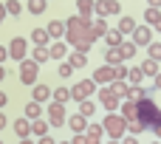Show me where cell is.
<instances>
[{
	"instance_id": "cell-9",
	"label": "cell",
	"mask_w": 161,
	"mask_h": 144,
	"mask_svg": "<svg viewBox=\"0 0 161 144\" xmlns=\"http://www.w3.org/2000/svg\"><path fill=\"white\" fill-rule=\"evenodd\" d=\"M91 79H93L96 85H102V88H105V85H110V82L116 79V68L102 65V68H96V71H93V76H91Z\"/></svg>"
},
{
	"instance_id": "cell-34",
	"label": "cell",
	"mask_w": 161,
	"mask_h": 144,
	"mask_svg": "<svg viewBox=\"0 0 161 144\" xmlns=\"http://www.w3.org/2000/svg\"><path fill=\"white\" fill-rule=\"evenodd\" d=\"M31 133L37 136V139H42V136H48V122H31Z\"/></svg>"
},
{
	"instance_id": "cell-44",
	"label": "cell",
	"mask_w": 161,
	"mask_h": 144,
	"mask_svg": "<svg viewBox=\"0 0 161 144\" xmlns=\"http://www.w3.org/2000/svg\"><path fill=\"white\" fill-rule=\"evenodd\" d=\"M37 144H57V141H54L51 136H42V139H40V141H37Z\"/></svg>"
},
{
	"instance_id": "cell-33",
	"label": "cell",
	"mask_w": 161,
	"mask_h": 144,
	"mask_svg": "<svg viewBox=\"0 0 161 144\" xmlns=\"http://www.w3.org/2000/svg\"><path fill=\"white\" fill-rule=\"evenodd\" d=\"M31 59H34L37 65H42V62L51 59V54H48V48H34V51H31Z\"/></svg>"
},
{
	"instance_id": "cell-28",
	"label": "cell",
	"mask_w": 161,
	"mask_h": 144,
	"mask_svg": "<svg viewBox=\"0 0 161 144\" xmlns=\"http://www.w3.org/2000/svg\"><path fill=\"white\" fill-rule=\"evenodd\" d=\"M91 28H93V37H96V40H99V37H105V34L110 31V28H108V23H105L102 17H99V20H93V23H91Z\"/></svg>"
},
{
	"instance_id": "cell-5",
	"label": "cell",
	"mask_w": 161,
	"mask_h": 144,
	"mask_svg": "<svg viewBox=\"0 0 161 144\" xmlns=\"http://www.w3.org/2000/svg\"><path fill=\"white\" fill-rule=\"evenodd\" d=\"M93 93H96V82L93 79H82V82H76L71 88V99H76V102H82V99H88Z\"/></svg>"
},
{
	"instance_id": "cell-56",
	"label": "cell",
	"mask_w": 161,
	"mask_h": 144,
	"mask_svg": "<svg viewBox=\"0 0 161 144\" xmlns=\"http://www.w3.org/2000/svg\"><path fill=\"white\" fill-rule=\"evenodd\" d=\"M108 144H122V141H116V139H110V141H108Z\"/></svg>"
},
{
	"instance_id": "cell-27",
	"label": "cell",
	"mask_w": 161,
	"mask_h": 144,
	"mask_svg": "<svg viewBox=\"0 0 161 144\" xmlns=\"http://www.w3.org/2000/svg\"><path fill=\"white\" fill-rule=\"evenodd\" d=\"M25 8L37 17V14H42V11L48 8V0H25Z\"/></svg>"
},
{
	"instance_id": "cell-31",
	"label": "cell",
	"mask_w": 161,
	"mask_h": 144,
	"mask_svg": "<svg viewBox=\"0 0 161 144\" xmlns=\"http://www.w3.org/2000/svg\"><path fill=\"white\" fill-rule=\"evenodd\" d=\"M158 20H161V11H158V8H150V6H147V8H144V25H156Z\"/></svg>"
},
{
	"instance_id": "cell-24",
	"label": "cell",
	"mask_w": 161,
	"mask_h": 144,
	"mask_svg": "<svg viewBox=\"0 0 161 144\" xmlns=\"http://www.w3.org/2000/svg\"><path fill=\"white\" fill-rule=\"evenodd\" d=\"M102 133H105L102 125H88V130H85V136H88L93 144H102Z\"/></svg>"
},
{
	"instance_id": "cell-14",
	"label": "cell",
	"mask_w": 161,
	"mask_h": 144,
	"mask_svg": "<svg viewBox=\"0 0 161 144\" xmlns=\"http://www.w3.org/2000/svg\"><path fill=\"white\" fill-rule=\"evenodd\" d=\"M119 108H122V113H119V116H122L125 122H136V119H139V108H136V102H127V99H125Z\"/></svg>"
},
{
	"instance_id": "cell-52",
	"label": "cell",
	"mask_w": 161,
	"mask_h": 144,
	"mask_svg": "<svg viewBox=\"0 0 161 144\" xmlns=\"http://www.w3.org/2000/svg\"><path fill=\"white\" fill-rule=\"evenodd\" d=\"M3 17H6V6L0 3V23H3Z\"/></svg>"
},
{
	"instance_id": "cell-25",
	"label": "cell",
	"mask_w": 161,
	"mask_h": 144,
	"mask_svg": "<svg viewBox=\"0 0 161 144\" xmlns=\"http://www.w3.org/2000/svg\"><path fill=\"white\" fill-rule=\"evenodd\" d=\"M139 68H142V74H144V76H158V62H156V59H150V57H147Z\"/></svg>"
},
{
	"instance_id": "cell-10",
	"label": "cell",
	"mask_w": 161,
	"mask_h": 144,
	"mask_svg": "<svg viewBox=\"0 0 161 144\" xmlns=\"http://www.w3.org/2000/svg\"><path fill=\"white\" fill-rule=\"evenodd\" d=\"M96 99H99V102H102V105H105V108H108L110 113H113V110L119 108V96H116V93H113L110 88H102V91L96 93Z\"/></svg>"
},
{
	"instance_id": "cell-47",
	"label": "cell",
	"mask_w": 161,
	"mask_h": 144,
	"mask_svg": "<svg viewBox=\"0 0 161 144\" xmlns=\"http://www.w3.org/2000/svg\"><path fill=\"white\" fill-rule=\"evenodd\" d=\"M6 125H8V119H6V116H3V113H0V130H3V127H6Z\"/></svg>"
},
{
	"instance_id": "cell-16",
	"label": "cell",
	"mask_w": 161,
	"mask_h": 144,
	"mask_svg": "<svg viewBox=\"0 0 161 144\" xmlns=\"http://www.w3.org/2000/svg\"><path fill=\"white\" fill-rule=\"evenodd\" d=\"M116 31H119L122 37H127V34H133V31H136V20H133L130 14H127V17H122V20H119V28H116Z\"/></svg>"
},
{
	"instance_id": "cell-8",
	"label": "cell",
	"mask_w": 161,
	"mask_h": 144,
	"mask_svg": "<svg viewBox=\"0 0 161 144\" xmlns=\"http://www.w3.org/2000/svg\"><path fill=\"white\" fill-rule=\"evenodd\" d=\"M93 11L105 20V17H110V14H119L122 6H119L116 0H93Z\"/></svg>"
},
{
	"instance_id": "cell-30",
	"label": "cell",
	"mask_w": 161,
	"mask_h": 144,
	"mask_svg": "<svg viewBox=\"0 0 161 144\" xmlns=\"http://www.w3.org/2000/svg\"><path fill=\"white\" fill-rule=\"evenodd\" d=\"M127 88H130V85H127V82H122V79H113V82H110V91H113L119 99H125V96H127Z\"/></svg>"
},
{
	"instance_id": "cell-1",
	"label": "cell",
	"mask_w": 161,
	"mask_h": 144,
	"mask_svg": "<svg viewBox=\"0 0 161 144\" xmlns=\"http://www.w3.org/2000/svg\"><path fill=\"white\" fill-rule=\"evenodd\" d=\"M136 108H139V122L144 125V130H156L161 125V110L150 96H144L142 102H136Z\"/></svg>"
},
{
	"instance_id": "cell-50",
	"label": "cell",
	"mask_w": 161,
	"mask_h": 144,
	"mask_svg": "<svg viewBox=\"0 0 161 144\" xmlns=\"http://www.w3.org/2000/svg\"><path fill=\"white\" fill-rule=\"evenodd\" d=\"M153 136H156V139H158V141H161V125H158V127H156V130H153Z\"/></svg>"
},
{
	"instance_id": "cell-53",
	"label": "cell",
	"mask_w": 161,
	"mask_h": 144,
	"mask_svg": "<svg viewBox=\"0 0 161 144\" xmlns=\"http://www.w3.org/2000/svg\"><path fill=\"white\" fill-rule=\"evenodd\" d=\"M20 144H37V141H31V139H20Z\"/></svg>"
},
{
	"instance_id": "cell-4",
	"label": "cell",
	"mask_w": 161,
	"mask_h": 144,
	"mask_svg": "<svg viewBox=\"0 0 161 144\" xmlns=\"http://www.w3.org/2000/svg\"><path fill=\"white\" fill-rule=\"evenodd\" d=\"M37 74H40V65L34 59H23L20 62V82L23 85H37Z\"/></svg>"
},
{
	"instance_id": "cell-15",
	"label": "cell",
	"mask_w": 161,
	"mask_h": 144,
	"mask_svg": "<svg viewBox=\"0 0 161 144\" xmlns=\"http://www.w3.org/2000/svg\"><path fill=\"white\" fill-rule=\"evenodd\" d=\"M45 31H48V37H54V40H59V37L65 34V20H51V23L45 25Z\"/></svg>"
},
{
	"instance_id": "cell-22",
	"label": "cell",
	"mask_w": 161,
	"mask_h": 144,
	"mask_svg": "<svg viewBox=\"0 0 161 144\" xmlns=\"http://www.w3.org/2000/svg\"><path fill=\"white\" fill-rule=\"evenodd\" d=\"M144 96H147V91H144L142 85H130V88H127V96H125V99H127V102H142Z\"/></svg>"
},
{
	"instance_id": "cell-29",
	"label": "cell",
	"mask_w": 161,
	"mask_h": 144,
	"mask_svg": "<svg viewBox=\"0 0 161 144\" xmlns=\"http://www.w3.org/2000/svg\"><path fill=\"white\" fill-rule=\"evenodd\" d=\"M105 42H108V48H119V45L125 42V37H122L119 31H108V34H105Z\"/></svg>"
},
{
	"instance_id": "cell-45",
	"label": "cell",
	"mask_w": 161,
	"mask_h": 144,
	"mask_svg": "<svg viewBox=\"0 0 161 144\" xmlns=\"http://www.w3.org/2000/svg\"><path fill=\"white\" fill-rule=\"evenodd\" d=\"M6 57H8V48H3V45H0V62H3Z\"/></svg>"
},
{
	"instance_id": "cell-57",
	"label": "cell",
	"mask_w": 161,
	"mask_h": 144,
	"mask_svg": "<svg viewBox=\"0 0 161 144\" xmlns=\"http://www.w3.org/2000/svg\"><path fill=\"white\" fill-rule=\"evenodd\" d=\"M57 144H71V141H57Z\"/></svg>"
},
{
	"instance_id": "cell-39",
	"label": "cell",
	"mask_w": 161,
	"mask_h": 144,
	"mask_svg": "<svg viewBox=\"0 0 161 144\" xmlns=\"http://www.w3.org/2000/svg\"><path fill=\"white\" fill-rule=\"evenodd\" d=\"M127 74H130V68H127V62H122V65H116V79H122V82H127Z\"/></svg>"
},
{
	"instance_id": "cell-38",
	"label": "cell",
	"mask_w": 161,
	"mask_h": 144,
	"mask_svg": "<svg viewBox=\"0 0 161 144\" xmlns=\"http://www.w3.org/2000/svg\"><path fill=\"white\" fill-rule=\"evenodd\" d=\"M147 51H150V59L161 62V42H150V45H147Z\"/></svg>"
},
{
	"instance_id": "cell-36",
	"label": "cell",
	"mask_w": 161,
	"mask_h": 144,
	"mask_svg": "<svg viewBox=\"0 0 161 144\" xmlns=\"http://www.w3.org/2000/svg\"><path fill=\"white\" fill-rule=\"evenodd\" d=\"M51 96H54V102H59V105H65V102L71 99V88H57V91H54Z\"/></svg>"
},
{
	"instance_id": "cell-26",
	"label": "cell",
	"mask_w": 161,
	"mask_h": 144,
	"mask_svg": "<svg viewBox=\"0 0 161 144\" xmlns=\"http://www.w3.org/2000/svg\"><path fill=\"white\" fill-rule=\"evenodd\" d=\"M14 133H17L20 139H28V136H31V122H28V119L14 122Z\"/></svg>"
},
{
	"instance_id": "cell-41",
	"label": "cell",
	"mask_w": 161,
	"mask_h": 144,
	"mask_svg": "<svg viewBox=\"0 0 161 144\" xmlns=\"http://www.w3.org/2000/svg\"><path fill=\"white\" fill-rule=\"evenodd\" d=\"M127 130H130V133L136 136V133H142V130H144V125H142V122L136 119V122H127Z\"/></svg>"
},
{
	"instance_id": "cell-48",
	"label": "cell",
	"mask_w": 161,
	"mask_h": 144,
	"mask_svg": "<svg viewBox=\"0 0 161 144\" xmlns=\"http://www.w3.org/2000/svg\"><path fill=\"white\" fill-rule=\"evenodd\" d=\"M150 8H161V0H150Z\"/></svg>"
},
{
	"instance_id": "cell-12",
	"label": "cell",
	"mask_w": 161,
	"mask_h": 144,
	"mask_svg": "<svg viewBox=\"0 0 161 144\" xmlns=\"http://www.w3.org/2000/svg\"><path fill=\"white\" fill-rule=\"evenodd\" d=\"M48 54H51V59H57V62L68 59V42H62V40L51 42V45H48Z\"/></svg>"
},
{
	"instance_id": "cell-42",
	"label": "cell",
	"mask_w": 161,
	"mask_h": 144,
	"mask_svg": "<svg viewBox=\"0 0 161 144\" xmlns=\"http://www.w3.org/2000/svg\"><path fill=\"white\" fill-rule=\"evenodd\" d=\"M71 144H93V141H91V139H88L85 133H76V136L71 139Z\"/></svg>"
},
{
	"instance_id": "cell-6",
	"label": "cell",
	"mask_w": 161,
	"mask_h": 144,
	"mask_svg": "<svg viewBox=\"0 0 161 144\" xmlns=\"http://www.w3.org/2000/svg\"><path fill=\"white\" fill-rule=\"evenodd\" d=\"M48 125H51V127H62V125H68L65 105H59V102H51V105H48Z\"/></svg>"
},
{
	"instance_id": "cell-46",
	"label": "cell",
	"mask_w": 161,
	"mask_h": 144,
	"mask_svg": "<svg viewBox=\"0 0 161 144\" xmlns=\"http://www.w3.org/2000/svg\"><path fill=\"white\" fill-rule=\"evenodd\" d=\"M6 102H8V96H6V93H3V91H0V108H3V105H6Z\"/></svg>"
},
{
	"instance_id": "cell-51",
	"label": "cell",
	"mask_w": 161,
	"mask_h": 144,
	"mask_svg": "<svg viewBox=\"0 0 161 144\" xmlns=\"http://www.w3.org/2000/svg\"><path fill=\"white\" fill-rule=\"evenodd\" d=\"M156 91H161V71H158V76H156Z\"/></svg>"
},
{
	"instance_id": "cell-3",
	"label": "cell",
	"mask_w": 161,
	"mask_h": 144,
	"mask_svg": "<svg viewBox=\"0 0 161 144\" xmlns=\"http://www.w3.org/2000/svg\"><path fill=\"white\" fill-rule=\"evenodd\" d=\"M102 127H105V133H108L110 139H116V141H119V139L127 133V122H125L119 113H108V116H105V125H102Z\"/></svg>"
},
{
	"instance_id": "cell-55",
	"label": "cell",
	"mask_w": 161,
	"mask_h": 144,
	"mask_svg": "<svg viewBox=\"0 0 161 144\" xmlns=\"http://www.w3.org/2000/svg\"><path fill=\"white\" fill-rule=\"evenodd\" d=\"M153 28H156V31H161V20H158V23H156V25H153Z\"/></svg>"
},
{
	"instance_id": "cell-23",
	"label": "cell",
	"mask_w": 161,
	"mask_h": 144,
	"mask_svg": "<svg viewBox=\"0 0 161 144\" xmlns=\"http://www.w3.org/2000/svg\"><path fill=\"white\" fill-rule=\"evenodd\" d=\"M76 8H79V17L82 20H91V14H93V0H76ZM93 23V20H91Z\"/></svg>"
},
{
	"instance_id": "cell-35",
	"label": "cell",
	"mask_w": 161,
	"mask_h": 144,
	"mask_svg": "<svg viewBox=\"0 0 161 144\" xmlns=\"http://www.w3.org/2000/svg\"><path fill=\"white\" fill-rule=\"evenodd\" d=\"M3 6H6V14H11V17H20V14H23V6H20V0H6Z\"/></svg>"
},
{
	"instance_id": "cell-11",
	"label": "cell",
	"mask_w": 161,
	"mask_h": 144,
	"mask_svg": "<svg viewBox=\"0 0 161 144\" xmlns=\"http://www.w3.org/2000/svg\"><path fill=\"white\" fill-rule=\"evenodd\" d=\"M133 42H136V48H139V45H150V42H153V31H150V25H136V31H133Z\"/></svg>"
},
{
	"instance_id": "cell-7",
	"label": "cell",
	"mask_w": 161,
	"mask_h": 144,
	"mask_svg": "<svg viewBox=\"0 0 161 144\" xmlns=\"http://www.w3.org/2000/svg\"><path fill=\"white\" fill-rule=\"evenodd\" d=\"M25 54H28V42H25L23 37H14V40L8 42V57H11L14 62H23Z\"/></svg>"
},
{
	"instance_id": "cell-54",
	"label": "cell",
	"mask_w": 161,
	"mask_h": 144,
	"mask_svg": "<svg viewBox=\"0 0 161 144\" xmlns=\"http://www.w3.org/2000/svg\"><path fill=\"white\" fill-rule=\"evenodd\" d=\"M3 79H6V71H3V65H0V82H3Z\"/></svg>"
},
{
	"instance_id": "cell-43",
	"label": "cell",
	"mask_w": 161,
	"mask_h": 144,
	"mask_svg": "<svg viewBox=\"0 0 161 144\" xmlns=\"http://www.w3.org/2000/svg\"><path fill=\"white\" fill-rule=\"evenodd\" d=\"M71 74H74V68L68 62H59V76H71Z\"/></svg>"
},
{
	"instance_id": "cell-17",
	"label": "cell",
	"mask_w": 161,
	"mask_h": 144,
	"mask_svg": "<svg viewBox=\"0 0 161 144\" xmlns=\"http://www.w3.org/2000/svg\"><path fill=\"white\" fill-rule=\"evenodd\" d=\"M125 62V57H122V51L119 48H108V54H105V65H110V68H116V65H122Z\"/></svg>"
},
{
	"instance_id": "cell-40",
	"label": "cell",
	"mask_w": 161,
	"mask_h": 144,
	"mask_svg": "<svg viewBox=\"0 0 161 144\" xmlns=\"http://www.w3.org/2000/svg\"><path fill=\"white\" fill-rule=\"evenodd\" d=\"M127 79H130L133 85H139V82L144 79V74H142V68H130V74H127Z\"/></svg>"
},
{
	"instance_id": "cell-59",
	"label": "cell",
	"mask_w": 161,
	"mask_h": 144,
	"mask_svg": "<svg viewBox=\"0 0 161 144\" xmlns=\"http://www.w3.org/2000/svg\"><path fill=\"white\" fill-rule=\"evenodd\" d=\"M0 144H3V141H0Z\"/></svg>"
},
{
	"instance_id": "cell-20",
	"label": "cell",
	"mask_w": 161,
	"mask_h": 144,
	"mask_svg": "<svg viewBox=\"0 0 161 144\" xmlns=\"http://www.w3.org/2000/svg\"><path fill=\"white\" fill-rule=\"evenodd\" d=\"M68 125H71V130H74V133H85V130H88V119H85L82 113L71 116V119H68Z\"/></svg>"
},
{
	"instance_id": "cell-58",
	"label": "cell",
	"mask_w": 161,
	"mask_h": 144,
	"mask_svg": "<svg viewBox=\"0 0 161 144\" xmlns=\"http://www.w3.org/2000/svg\"><path fill=\"white\" fill-rule=\"evenodd\" d=\"M153 144H161V141H153Z\"/></svg>"
},
{
	"instance_id": "cell-13",
	"label": "cell",
	"mask_w": 161,
	"mask_h": 144,
	"mask_svg": "<svg viewBox=\"0 0 161 144\" xmlns=\"http://www.w3.org/2000/svg\"><path fill=\"white\" fill-rule=\"evenodd\" d=\"M31 42H34V48H48L51 45V37H48L45 28H34L31 31Z\"/></svg>"
},
{
	"instance_id": "cell-19",
	"label": "cell",
	"mask_w": 161,
	"mask_h": 144,
	"mask_svg": "<svg viewBox=\"0 0 161 144\" xmlns=\"http://www.w3.org/2000/svg\"><path fill=\"white\" fill-rule=\"evenodd\" d=\"M40 116H42V105H40V102H34V99H31V102H28V105H25V119H28V122H37V119H40Z\"/></svg>"
},
{
	"instance_id": "cell-2",
	"label": "cell",
	"mask_w": 161,
	"mask_h": 144,
	"mask_svg": "<svg viewBox=\"0 0 161 144\" xmlns=\"http://www.w3.org/2000/svg\"><path fill=\"white\" fill-rule=\"evenodd\" d=\"M91 31V20H82L79 14H74V17H68L65 20V42H71V45H79L82 40H85V34Z\"/></svg>"
},
{
	"instance_id": "cell-18",
	"label": "cell",
	"mask_w": 161,
	"mask_h": 144,
	"mask_svg": "<svg viewBox=\"0 0 161 144\" xmlns=\"http://www.w3.org/2000/svg\"><path fill=\"white\" fill-rule=\"evenodd\" d=\"M51 93H54V91H51L48 85H42V82H37V85H34V93H31V99H34V102H45V99H48Z\"/></svg>"
},
{
	"instance_id": "cell-21",
	"label": "cell",
	"mask_w": 161,
	"mask_h": 144,
	"mask_svg": "<svg viewBox=\"0 0 161 144\" xmlns=\"http://www.w3.org/2000/svg\"><path fill=\"white\" fill-rule=\"evenodd\" d=\"M71 68H85V62H88V54H82V51H74V54H68V59H65Z\"/></svg>"
},
{
	"instance_id": "cell-32",
	"label": "cell",
	"mask_w": 161,
	"mask_h": 144,
	"mask_svg": "<svg viewBox=\"0 0 161 144\" xmlns=\"http://www.w3.org/2000/svg\"><path fill=\"white\" fill-rule=\"evenodd\" d=\"M119 51H122V57H125V62H127L130 57H136V42H133V40H130V42L125 40V42L119 45Z\"/></svg>"
},
{
	"instance_id": "cell-37",
	"label": "cell",
	"mask_w": 161,
	"mask_h": 144,
	"mask_svg": "<svg viewBox=\"0 0 161 144\" xmlns=\"http://www.w3.org/2000/svg\"><path fill=\"white\" fill-rule=\"evenodd\" d=\"M93 110H96V105H93L91 99H82V102H79V113H82L85 119H88V116H93Z\"/></svg>"
},
{
	"instance_id": "cell-49",
	"label": "cell",
	"mask_w": 161,
	"mask_h": 144,
	"mask_svg": "<svg viewBox=\"0 0 161 144\" xmlns=\"http://www.w3.org/2000/svg\"><path fill=\"white\" fill-rule=\"evenodd\" d=\"M122 144H139V141H136L133 136H127V139H125V141H122Z\"/></svg>"
}]
</instances>
